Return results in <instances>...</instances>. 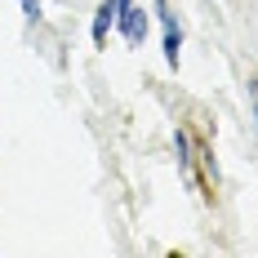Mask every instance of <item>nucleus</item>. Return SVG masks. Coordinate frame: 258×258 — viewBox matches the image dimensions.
<instances>
[{
  "mask_svg": "<svg viewBox=\"0 0 258 258\" xmlns=\"http://www.w3.org/2000/svg\"><path fill=\"white\" fill-rule=\"evenodd\" d=\"M116 27H120V36L129 45H143V36H147V9H138V5L116 9Z\"/></svg>",
  "mask_w": 258,
  "mask_h": 258,
  "instance_id": "f257e3e1",
  "label": "nucleus"
},
{
  "mask_svg": "<svg viewBox=\"0 0 258 258\" xmlns=\"http://www.w3.org/2000/svg\"><path fill=\"white\" fill-rule=\"evenodd\" d=\"M116 27V0H103L94 14V45H107V31Z\"/></svg>",
  "mask_w": 258,
  "mask_h": 258,
  "instance_id": "f03ea898",
  "label": "nucleus"
},
{
  "mask_svg": "<svg viewBox=\"0 0 258 258\" xmlns=\"http://www.w3.org/2000/svg\"><path fill=\"white\" fill-rule=\"evenodd\" d=\"M178 49H182V36L174 27V18H165V62L169 67H178Z\"/></svg>",
  "mask_w": 258,
  "mask_h": 258,
  "instance_id": "7ed1b4c3",
  "label": "nucleus"
},
{
  "mask_svg": "<svg viewBox=\"0 0 258 258\" xmlns=\"http://www.w3.org/2000/svg\"><path fill=\"white\" fill-rule=\"evenodd\" d=\"M174 152H178V165H182V169H191V138H187L182 129L174 134Z\"/></svg>",
  "mask_w": 258,
  "mask_h": 258,
  "instance_id": "20e7f679",
  "label": "nucleus"
},
{
  "mask_svg": "<svg viewBox=\"0 0 258 258\" xmlns=\"http://www.w3.org/2000/svg\"><path fill=\"white\" fill-rule=\"evenodd\" d=\"M18 5H23L27 23H40V0H18Z\"/></svg>",
  "mask_w": 258,
  "mask_h": 258,
  "instance_id": "39448f33",
  "label": "nucleus"
}]
</instances>
